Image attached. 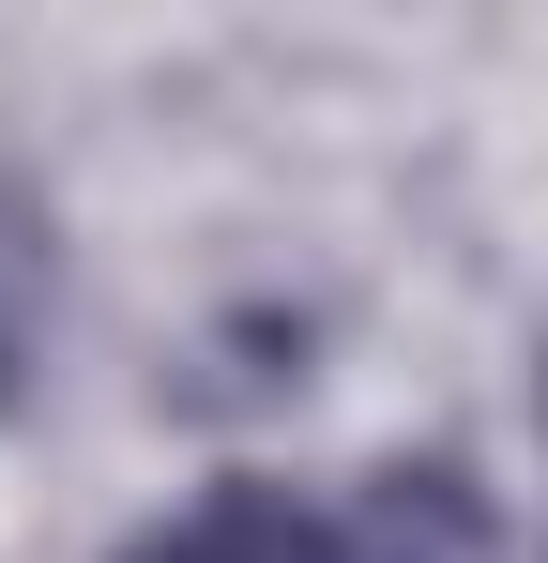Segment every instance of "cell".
Listing matches in <instances>:
<instances>
[{"label":"cell","instance_id":"3","mask_svg":"<svg viewBox=\"0 0 548 563\" xmlns=\"http://www.w3.org/2000/svg\"><path fill=\"white\" fill-rule=\"evenodd\" d=\"M31 289H46V229L0 198V366H15V335H31Z\"/></svg>","mask_w":548,"mask_h":563},{"label":"cell","instance_id":"2","mask_svg":"<svg viewBox=\"0 0 548 563\" xmlns=\"http://www.w3.org/2000/svg\"><path fill=\"white\" fill-rule=\"evenodd\" d=\"M122 563H336V518L320 503H289L274 472H229V487H198L168 533H138Z\"/></svg>","mask_w":548,"mask_h":563},{"label":"cell","instance_id":"1","mask_svg":"<svg viewBox=\"0 0 548 563\" xmlns=\"http://www.w3.org/2000/svg\"><path fill=\"white\" fill-rule=\"evenodd\" d=\"M336 563H503V518H487L472 457H381L336 503Z\"/></svg>","mask_w":548,"mask_h":563}]
</instances>
